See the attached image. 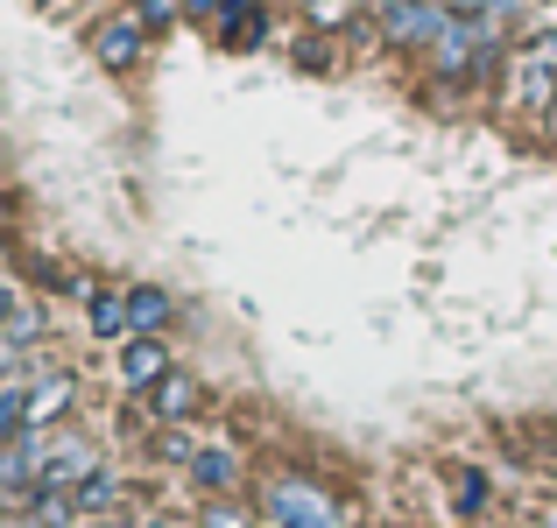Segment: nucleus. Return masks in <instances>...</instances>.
<instances>
[{
  "mask_svg": "<svg viewBox=\"0 0 557 528\" xmlns=\"http://www.w3.org/2000/svg\"><path fill=\"white\" fill-rule=\"evenodd\" d=\"M71 402H78V374H71V366H36L28 402H22V430H50V423H64Z\"/></svg>",
  "mask_w": 557,
  "mask_h": 528,
  "instance_id": "7ed1b4c3",
  "label": "nucleus"
},
{
  "mask_svg": "<svg viewBox=\"0 0 557 528\" xmlns=\"http://www.w3.org/2000/svg\"><path fill=\"white\" fill-rule=\"evenodd\" d=\"M544 127H550V135H557V106H550V113H544Z\"/></svg>",
  "mask_w": 557,
  "mask_h": 528,
  "instance_id": "4be33fe9",
  "label": "nucleus"
},
{
  "mask_svg": "<svg viewBox=\"0 0 557 528\" xmlns=\"http://www.w3.org/2000/svg\"><path fill=\"white\" fill-rule=\"evenodd\" d=\"M156 458H163V465H190V458H198V444L184 437V423H163V430H156Z\"/></svg>",
  "mask_w": 557,
  "mask_h": 528,
  "instance_id": "f3484780",
  "label": "nucleus"
},
{
  "mask_svg": "<svg viewBox=\"0 0 557 528\" xmlns=\"http://www.w3.org/2000/svg\"><path fill=\"white\" fill-rule=\"evenodd\" d=\"M516 528H544V521H516Z\"/></svg>",
  "mask_w": 557,
  "mask_h": 528,
  "instance_id": "b1692460",
  "label": "nucleus"
},
{
  "mask_svg": "<svg viewBox=\"0 0 557 528\" xmlns=\"http://www.w3.org/2000/svg\"><path fill=\"white\" fill-rule=\"evenodd\" d=\"M261 515L247 501H233V493H212V501L198 507V528H255Z\"/></svg>",
  "mask_w": 557,
  "mask_h": 528,
  "instance_id": "4468645a",
  "label": "nucleus"
},
{
  "mask_svg": "<svg viewBox=\"0 0 557 528\" xmlns=\"http://www.w3.org/2000/svg\"><path fill=\"white\" fill-rule=\"evenodd\" d=\"M522 56H536L544 71H557V28H544V36H530V42H522Z\"/></svg>",
  "mask_w": 557,
  "mask_h": 528,
  "instance_id": "aec40b11",
  "label": "nucleus"
},
{
  "mask_svg": "<svg viewBox=\"0 0 557 528\" xmlns=\"http://www.w3.org/2000/svg\"><path fill=\"white\" fill-rule=\"evenodd\" d=\"M502 92H508V106H522V113H550L557 106V71H544V64H536V56H508V85H502Z\"/></svg>",
  "mask_w": 557,
  "mask_h": 528,
  "instance_id": "39448f33",
  "label": "nucleus"
},
{
  "mask_svg": "<svg viewBox=\"0 0 557 528\" xmlns=\"http://www.w3.org/2000/svg\"><path fill=\"white\" fill-rule=\"evenodd\" d=\"M451 487H459V515H480V507L494 501L487 473H473V465H459V473H451Z\"/></svg>",
  "mask_w": 557,
  "mask_h": 528,
  "instance_id": "dca6fc26",
  "label": "nucleus"
},
{
  "mask_svg": "<svg viewBox=\"0 0 557 528\" xmlns=\"http://www.w3.org/2000/svg\"><path fill=\"white\" fill-rule=\"evenodd\" d=\"M85 325H92V339H107V345H127V339H135L127 297H113V289H92V297H85Z\"/></svg>",
  "mask_w": 557,
  "mask_h": 528,
  "instance_id": "1a4fd4ad",
  "label": "nucleus"
},
{
  "mask_svg": "<svg viewBox=\"0 0 557 528\" xmlns=\"http://www.w3.org/2000/svg\"><path fill=\"white\" fill-rule=\"evenodd\" d=\"M135 14L149 28H163V22H177V14H184V0H135Z\"/></svg>",
  "mask_w": 557,
  "mask_h": 528,
  "instance_id": "6ab92c4d",
  "label": "nucleus"
},
{
  "mask_svg": "<svg viewBox=\"0 0 557 528\" xmlns=\"http://www.w3.org/2000/svg\"><path fill=\"white\" fill-rule=\"evenodd\" d=\"M141 42H149V22H141L135 8L107 14V22L92 28V56H99L107 71H135V64H141Z\"/></svg>",
  "mask_w": 557,
  "mask_h": 528,
  "instance_id": "20e7f679",
  "label": "nucleus"
},
{
  "mask_svg": "<svg viewBox=\"0 0 557 528\" xmlns=\"http://www.w3.org/2000/svg\"><path fill=\"white\" fill-rule=\"evenodd\" d=\"M360 8H368V0H304V22L311 28H346Z\"/></svg>",
  "mask_w": 557,
  "mask_h": 528,
  "instance_id": "2eb2a0df",
  "label": "nucleus"
},
{
  "mask_svg": "<svg viewBox=\"0 0 557 528\" xmlns=\"http://www.w3.org/2000/svg\"><path fill=\"white\" fill-rule=\"evenodd\" d=\"M212 36L226 42V50H255V42L269 36V14H261V8H226V14L212 22Z\"/></svg>",
  "mask_w": 557,
  "mask_h": 528,
  "instance_id": "ddd939ff",
  "label": "nucleus"
},
{
  "mask_svg": "<svg viewBox=\"0 0 557 528\" xmlns=\"http://www.w3.org/2000/svg\"><path fill=\"white\" fill-rule=\"evenodd\" d=\"M198 408H205V388L184 374V366H170V374L149 388V416H156V423H190Z\"/></svg>",
  "mask_w": 557,
  "mask_h": 528,
  "instance_id": "0eeeda50",
  "label": "nucleus"
},
{
  "mask_svg": "<svg viewBox=\"0 0 557 528\" xmlns=\"http://www.w3.org/2000/svg\"><path fill=\"white\" fill-rule=\"evenodd\" d=\"M127 317H135V331H156V339H163L170 317H177V303H170V289L135 282V289H127Z\"/></svg>",
  "mask_w": 557,
  "mask_h": 528,
  "instance_id": "f8f14e48",
  "label": "nucleus"
},
{
  "mask_svg": "<svg viewBox=\"0 0 557 528\" xmlns=\"http://www.w3.org/2000/svg\"><path fill=\"white\" fill-rule=\"evenodd\" d=\"M99 465H107V458H99V444H92V437H78L71 423H50V430H42V487H64L71 493V487H85Z\"/></svg>",
  "mask_w": 557,
  "mask_h": 528,
  "instance_id": "f03ea898",
  "label": "nucleus"
},
{
  "mask_svg": "<svg viewBox=\"0 0 557 528\" xmlns=\"http://www.w3.org/2000/svg\"><path fill=\"white\" fill-rule=\"evenodd\" d=\"M261 515H275L289 528H346L339 493H325L318 479H297V473H275L269 487H261Z\"/></svg>",
  "mask_w": 557,
  "mask_h": 528,
  "instance_id": "f257e3e1",
  "label": "nucleus"
},
{
  "mask_svg": "<svg viewBox=\"0 0 557 528\" xmlns=\"http://www.w3.org/2000/svg\"><path fill=\"white\" fill-rule=\"evenodd\" d=\"M233 8H269V0H233Z\"/></svg>",
  "mask_w": 557,
  "mask_h": 528,
  "instance_id": "5701e85b",
  "label": "nucleus"
},
{
  "mask_svg": "<svg viewBox=\"0 0 557 528\" xmlns=\"http://www.w3.org/2000/svg\"><path fill=\"white\" fill-rule=\"evenodd\" d=\"M445 8H451V14H487V22H516L530 0H445Z\"/></svg>",
  "mask_w": 557,
  "mask_h": 528,
  "instance_id": "a211bd4d",
  "label": "nucleus"
},
{
  "mask_svg": "<svg viewBox=\"0 0 557 528\" xmlns=\"http://www.w3.org/2000/svg\"><path fill=\"white\" fill-rule=\"evenodd\" d=\"M190 479H198L205 493H233V487H240V451H233V444H198Z\"/></svg>",
  "mask_w": 557,
  "mask_h": 528,
  "instance_id": "9b49d317",
  "label": "nucleus"
},
{
  "mask_svg": "<svg viewBox=\"0 0 557 528\" xmlns=\"http://www.w3.org/2000/svg\"><path fill=\"white\" fill-rule=\"evenodd\" d=\"M255 528H289V521H275V515H261V521H255Z\"/></svg>",
  "mask_w": 557,
  "mask_h": 528,
  "instance_id": "412c9836",
  "label": "nucleus"
},
{
  "mask_svg": "<svg viewBox=\"0 0 557 528\" xmlns=\"http://www.w3.org/2000/svg\"><path fill=\"white\" fill-rule=\"evenodd\" d=\"M42 331H50L42 325V303L28 297V289H14L8 297V352H0V360H28V352L42 345Z\"/></svg>",
  "mask_w": 557,
  "mask_h": 528,
  "instance_id": "6e6552de",
  "label": "nucleus"
},
{
  "mask_svg": "<svg viewBox=\"0 0 557 528\" xmlns=\"http://www.w3.org/2000/svg\"><path fill=\"white\" fill-rule=\"evenodd\" d=\"M71 501H78V515H85V521H107V515H121V501H127V479L99 465V473L85 479V487H71Z\"/></svg>",
  "mask_w": 557,
  "mask_h": 528,
  "instance_id": "9d476101",
  "label": "nucleus"
},
{
  "mask_svg": "<svg viewBox=\"0 0 557 528\" xmlns=\"http://www.w3.org/2000/svg\"><path fill=\"white\" fill-rule=\"evenodd\" d=\"M163 374H170V345L156 339V331H135V339L121 345V380H127L135 394H149Z\"/></svg>",
  "mask_w": 557,
  "mask_h": 528,
  "instance_id": "423d86ee",
  "label": "nucleus"
}]
</instances>
